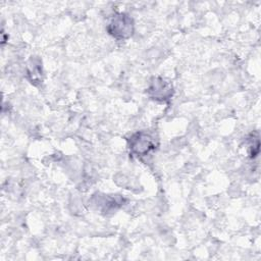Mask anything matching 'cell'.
Segmentation results:
<instances>
[{
    "label": "cell",
    "instance_id": "cell-1",
    "mask_svg": "<svg viewBox=\"0 0 261 261\" xmlns=\"http://www.w3.org/2000/svg\"><path fill=\"white\" fill-rule=\"evenodd\" d=\"M128 147L132 154L136 156H146L156 148V140L150 133L139 132L130 137Z\"/></svg>",
    "mask_w": 261,
    "mask_h": 261
},
{
    "label": "cell",
    "instance_id": "cell-2",
    "mask_svg": "<svg viewBox=\"0 0 261 261\" xmlns=\"http://www.w3.org/2000/svg\"><path fill=\"white\" fill-rule=\"evenodd\" d=\"M107 30L116 39H127L133 35L134 21L127 14L117 13L112 17Z\"/></svg>",
    "mask_w": 261,
    "mask_h": 261
},
{
    "label": "cell",
    "instance_id": "cell-3",
    "mask_svg": "<svg viewBox=\"0 0 261 261\" xmlns=\"http://www.w3.org/2000/svg\"><path fill=\"white\" fill-rule=\"evenodd\" d=\"M148 93L150 97H152L155 100L165 101L171 97L172 88L164 80L154 79V81L151 83L150 87L148 88Z\"/></svg>",
    "mask_w": 261,
    "mask_h": 261
},
{
    "label": "cell",
    "instance_id": "cell-4",
    "mask_svg": "<svg viewBox=\"0 0 261 261\" xmlns=\"http://www.w3.org/2000/svg\"><path fill=\"white\" fill-rule=\"evenodd\" d=\"M28 74L30 76V80L32 83L35 82H40L41 81V75H42V70L39 62H36L35 60H31V64L28 66Z\"/></svg>",
    "mask_w": 261,
    "mask_h": 261
}]
</instances>
